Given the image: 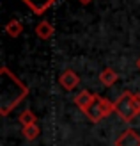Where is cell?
Wrapping results in <instances>:
<instances>
[{"instance_id": "cell-10", "label": "cell", "mask_w": 140, "mask_h": 146, "mask_svg": "<svg viewBox=\"0 0 140 146\" xmlns=\"http://www.w3.org/2000/svg\"><path fill=\"white\" fill-rule=\"evenodd\" d=\"M21 32H23V25H21V21L12 18L9 20V23L5 25V34L11 36V38H18V36H21Z\"/></svg>"}, {"instance_id": "cell-6", "label": "cell", "mask_w": 140, "mask_h": 146, "mask_svg": "<svg viewBox=\"0 0 140 146\" xmlns=\"http://www.w3.org/2000/svg\"><path fill=\"white\" fill-rule=\"evenodd\" d=\"M94 98H96V94H94V93L83 89V91H80L76 96H75V104H76V107H78V109H82V111L85 112L87 109L91 107V104L94 102Z\"/></svg>"}, {"instance_id": "cell-4", "label": "cell", "mask_w": 140, "mask_h": 146, "mask_svg": "<svg viewBox=\"0 0 140 146\" xmlns=\"http://www.w3.org/2000/svg\"><path fill=\"white\" fill-rule=\"evenodd\" d=\"M58 82H60V86L64 87L66 91H73V89L78 87L80 77L76 75V71H73V70H64L60 73V77H58Z\"/></svg>"}, {"instance_id": "cell-8", "label": "cell", "mask_w": 140, "mask_h": 146, "mask_svg": "<svg viewBox=\"0 0 140 146\" xmlns=\"http://www.w3.org/2000/svg\"><path fill=\"white\" fill-rule=\"evenodd\" d=\"M35 34H37V38H41V39H50L51 36L55 34V29H53V25H51L50 21L43 20V21H39V23L35 25Z\"/></svg>"}, {"instance_id": "cell-14", "label": "cell", "mask_w": 140, "mask_h": 146, "mask_svg": "<svg viewBox=\"0 0 140 146\" xmlns=\"http://www.w3.org/2000/svg\"><path fill=\"white\" fill-rule=\"evenodd\" d=\"M137 68L140 70V57H138V59H137Z\"/></svg>"}, {"instance_id": "cell-7", "label": "cell", "mask_w": 140, "mask_h": 146, "mask_svg": "<svg viewBox=\"0 0 140 146\" xmlns=\"http://www.w3.org/2000/svg\"><path fill=\"white\" fill-rule=\"evenodd\" d=\"M21 2L30 7V11H32L34 14H43L51 4L55 2V0H21Z\"/></svg>"}, {"instance_id": "cell-5", "label": "cell", "mask_w": 140, "mask_h": 146, "mask_svg": "<svg viewBox=\"0 0 140 146\" xmlns=\"http://www.w3.org/2000/svg\"><path fill=\"white\" fill-rule=\"evenodd\" d=\"M115 146H140V135L137 130L128 128L115 139Z\"/></svg>"}, {"instance_id": "cell-1", "label": "cell", "mask_w": 140, "mask_h": 146, "mask_svg": "<svg viewBox=\"0 0 140 146\" xmlns=\"http://www.w3.org/2000/svg\"><path fill=\"white\" fill-rule=\"evenodd\" d=\"M0 80H2V98H0V109L2 116H7L21 100L28 94V87L7 68H0Z\"/></svg>"}, {"instance_id": "cell-13", "label": "cell", "mask_w": 140, "mask_h": 146, "mask_svg": "<svg viewBox=\"0 0 140 146\" xmlns=\"http://www.w3.org/2000/svg\"><path fill=\"white\" fill-rule=\"evenodd\" d=\"M78 2H80V4H82V5H87V4H91V2H92V0H78Z\"/></svg>"}, {"instance_id": "cell-11", "label": "cell", "mask_w": 140, "mask_h": 146, "mask_svg": "<svg viewBox=\"0 0 140 146\" xmlns=\"http://www.w3.org/2000/svg\"><path fill=\"white\" fill-rule=\"evenodd\" d=\"M18 121L23 127H27V125H35V123H37V116H35L30 109H27V111H23V112L18 116Z\"/></svg>"}, {"instance_id": "cell-12", "label": "cell", "mask_w": 140, "mask_h": 146, "mask_svg": "<svg viewBox=\"0 0 140 146\" xmlns=\"http://www.w3.org/2000/svg\"><path fill=\"white\" fill-rule=\"evenodd\" d=\"M21 134H23V137H25V139H28V141H34L35 137L39 135V127H37V125H27V127H23V128H21Z\"/></svg>"}, {"instance_id": "cell-3", "label": "cell", "mask_w": 140, "mask_h": 146, "mask_svg": "<svg viewBox=\"0 0 140 146\" xmlns=\"http://www.w3.org/2000/svg\"><path fill=\"white\" fill-rule=\"evenodd\" d=\"M112 112H115V104H114V102H110V100H106V98H101L99 94H96L94 102L91 104V107L87 109L83 114H85L92 123H99L103 118L110 116Z\"/></svg>"}, {"instance_id": "cell-2", "label": "cell", "mask_w": 140, "mask_h": 146, "mask_svg": "<svg viewBox=\"0 0 140 146\" xmlns=\"http://www.w3.org/2000/svg\"><path fill=\"white\" fill-rule=\"evenodd\" d=\"M115 112L119 114V118L124 121H131L135 116L140 114V107L135 100V93L124 91L119 98L115 100Z\"/></svg>"}, {"instance_id": "cell-9", "label": "cell", "mask_w": 140, "mask_h": 146, "mask_svg": "<svg viewBox=\"0 0 140 146\" xmlns=\"http://www.w3.org/2000/svg\"><path fill=\"white\" fill-rule=\"evenodd\" d=\"M117 73L112 70V68H105L101 73H99V82L105 86V87H110V86H114L117 82Z\"/></svg>"}]
</instances>
